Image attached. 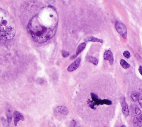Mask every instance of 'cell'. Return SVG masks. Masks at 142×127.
Here are the masks:
<instances>
[{"label":"cell","instance_id":"obj_13","mask_svg":"<svg viewBox=\"0 0 142 127\" xmlns=\"http://www.w3.org/2000/svg\"><path fill=\"white\" fill-rule=\"evenodd\" d=\"M87 60L92 64H93L94 65H97L98 64V59L93 56H88L87 58Z\"/></svg>","mask_w":142,"mask_h":127},{"label":"cell","instance_id":"obj_26","mask_svg":"<svg viewBox=\"0 0 142 127\" xmlns=\"http://www.w3.org/2000/svg\"><path fill=\"white\" fill-rule=\"evenodd\" d=\"M50 1H54V0H50Z\"/></svg>","mask_w":142,"mask_h":127},{"label":"cell","instance_id":"obj_15","mask_svg":"<svg viewBox=\"0 0 142 127\" xmlns=\"http://www.w3.org/2000/svg\"><path fill=\"white\" fill-rule=\"evenodd\" d=\"M120 65L124 69H128L131 67V65L129 64H128L126 60H124V59H121L120 60Z\"/></svg>","mask_w":142,"mask_h":127},{"label":"cell","instance_id":"obj_3","mask_svg":"<svg viewBox=\"0 0 142 127\" xmlns=\"http://www.w3.org/2000/svg\"><path fill=\"white\" fill-rule=\"evenodd\" d=\"M91 97H92V101H88V104L90 107L94 109L95 106H98V105H111L112 104V102L108 99H103L101 100L99 99L98 97L94 94L91 93Z\"/></svg>","mask_w":142,"mask_h":127},{"label":"cell","instance_id":"obj_21","mask_svg":"<svg viewBox=\"0 0 142 127\" xmlns=\"http://www.w3.org/2000/svg\"><path fill=\"white\" fill-rule=\"evenodd\" d=\"M138 103L139 104H140V106L141 107V108H142V96L140 95V97H139V100H138Z\"/></svg>","mask_w":142,"mask_h":127},{"label":"cell","instance_id":"obj_22","mask_svg":"<svg viewBox=\"0 0 142 127\" xmlns=\"http://www.w3.org/2000/svg\"><path fill=\"white\" fill-rule=\"evenodd\" d=\"M75 125H76V123H75V120H73L72 122H71L70 126L71 127H75Z\"/></svg>","mask_w":142,"mask_h":127},{"label":"cell","instance_id":"obj_25","mask_svg":"<svg viewBox=\"0 0 142 127\" xmlns=\"http://www.w3.org/2000/svg\"><path fill=\"white\" fill-rule=\"evenodd\" d=\"M118 127H126V125H122L121 126H118Z\"/></svg>","mask_w":142,"mask_h":127},{"label":"cell","instance_id":"obj_6","mask_svg":"<svg viewBox=\"0 0 142 127\" xmlns=\"http://www.w3.org/2000/svg\"><path fill=\"white\" fill-rule=\"evenodd\" d=\"M13 120H14V125L16 126L17 125L18 123H19V121L25 120V117L19 111H14V112H13Z\"/></svg>","mask_w":142,"mask_h":127},{"label":"cell","instance_id":"obj_20","mask_svg":"<svg viewBox=\"0 0 142 127\" xmlns=\"http://www.w3.org/2000/svg\"><path fill=\"white\" fill-rule=\"evenodd\" d=\"M135 58H136V59L138 60H139V61H140V62H141V61H142V58H141V57H140V56L139 55V54H135Z\"/></svg>","mask_w":142,"mask_h":127},{"label":"cell","instance_id":"obj_8","mask_svg":"<svg viewBox=\"0 0 142 127\" xmlns=\"http://www.w3.org/2000/svg\"><path fill=\"white\" fill-rule=\"evenodd\" d=\"M103 58L104 60L108 61L109 64L112 65L114 63V56L112 52L109 50H106L103 55Z\"/></svg>","mask_w":142,"mask_h":127},{"label":"cell","instance_id":"obj_23","mask_svg":"<svg viewBox=\"0 0 142 127\" xmlns=\"http://www.w3.org/2000/svg\"><path fill=\"white\" fill-rule=\"evenodd\" d=\"M138 71L140 75L142 76V66H140L138 68Z\"/></svg>","mask_w":142,"mask_h":127},{"label":"cell","instance_id":"obj_5","mask_svg":"<svg viewBox=\"0 0 142 127\" xmlns=\"http://www.w3.org/2000/svg\"><path fill=\"white\" fill-rule=\"evenodd\" d=\"M55 113L56 114L61 115H67L69 114L68 109L65 106H58L55 109Z\"/></svg>","mask_w":142,"mask_h":127},{"label":"cell","instance_id":"obj_24","mask_svg":"<svg viewBox=\"0 0 142 127\" xmlns=\"http://www.w3.org/2000/svg\"><path fill=\"white\" fill-rule=\"evenodd\" d=\"M138 117H139L140 118V119L142 120V113L140 114V115H138Z\"/></svg>","mask_w":142,"mask_h":127},{"label":"cell","instance_id":"obj_7","mask_svg":"<svg viewBox=\"0 0 142 127\" xmlns=\"http://www.w3.org/2000/svg\"><path fill=\"white\" fill-rule=\"evenodd\" d=\"M121 107H122V111L123 115L126 117H127L129 115V107L126 101L125 98H123V99L121 100Z\"/></svg>","mask_w":142,"mask_h":127},{"label":"cell","instance_id":"obj_1","mask_svg":"<svg viewBox=\"0 0 142 127\" xmlns=\"http://www.w3.org/2000/svg\"><path fill=\"white\" fill-rule=\"evenodd\" d=\"M58 16L55 8L47 6L40 10L30 20L28 30L33 40L38 43H44L50 40L56 33Z\"/></svg>","mask_w":142,"mask_h":127},{"label":"cell","instance_id":"obj_11","mask_svg":"<svg viewBox=\"0 0 142 127\" xmlns=\"http://www.w3.org/2000/svg\"><path fill=\"white\" fill-rule=\"evenodd\" d=\"M133 123L135 126L141 127L142 126V120L140 119L139 117H134V119H133Z\"/></svg>","mask_w":142,"mask_h":127},{"label":"cell","instance_id":"obj_14","mask_svg":"<svg viewBox=\"0 0 142 127\" xmlns=\"http://www.w3.org/2000/svg\"><path fill=\"white\" fill-rule=\"evenodd\" d=\"M140 97V94L137 91H133L131 94V99L133 102L138 101Z\"/></svg>","mask_w":142,"mask_h":127},{"label":"cell","instance_id":"obj_4","mask_svg":"<svg viewBox=\"0 0 142 127\" xmlns=\"http://www.w3.org/2000/svg\"><path fill=\"white\" fill-rule=\"evenodd\" d=\"M115 28L117 32L121 35L124 39L127 38V30L126 25L122 22L117 21L115 23Z\"/></svg>","mask_w":142,"mask_h":127},{"label":"cell","instance_id":"obj_27","mask_svg":"<svg viewBox=\"0 0 142 127\" xmlns=\"http://www.w3.org/2000/svg\"><path fill=\"white\" fill-rule=\"evenodd\" d=\"M104 127H105V126H104Z\"/></svg>","mask_w":142,"mask_h":127},{"label":"cell","instance_id":"obj_16","mask_svg":"<svg viewBox=\"0 0 142 127\" xmlns=\"http://www.w3.org/2000/svg\"><path fill=\"white\" fill-rule=\"evenodd\" d=\"M7 117V121L8 122V123L10 124V123L12 121V114H11V113H8L6 115Z\"/></svg>","mask_w":142,"mask_h":127},{"label":"cell","instance_id":"obj_9","mask_svg":"<svg viewBox=\"0 0 142 127\" xmlns=\"http://www.w3.org/2000/svg\"><path fill=\"white\" fill-rule=\"evenodd\" d=\"M81 62V59L80 58H77L76 60H75L73 63L71 64L67 68V70L69 72H72L75 70L80 65Z\"/></svg>","mask_w":142,"mask_h":127},{"label":"cell","instance_id":"obj_2","mask_svg":"<svg viewBox=\"0 0 142 127\" xmlns=\"http://www.w3.org/2000/svg\"><path fill=\"white\" fill-rule=\"evenodd\" d=\"M16 34V24L12 17L0 8V44L11 40Z\"/></svg>","mask_w":142,"mask_h":127},{"label":"cell","instance_id":"obj_19","mask_svg":"<svg viewBox=\"0 0 142 127\" xmlns=\"http://www.w3.org/2000/svg\"><path fill=\"white\" fill-rule=\"evenodd\" d=\"M135 113L137 115H140V114L141 113V111L140 110V109L138 107H135Z\"/></svg>","mask_w":142,"mask_h":127},{"label":"cell","instance_id":"obj_10","mask_svg":"<svg viewBox=\"0 0 142 127\" xmlns=\"http://www.w3.org/2000/svg\"><path fill=\"white\" fill-rule=\"evenodd\" d=\"M86 47V43L85 42H82L81 43H80L76 50L75 57L78 56L80 54H81V52L84 50V49H85Z\"/></svg>","mask_w":142,"mask_h":127},{"label":"cell","instance_id":"obj_18","mask_svg":"<svg viewBox=\"0 0 142 127\" xmlns=\"http://www.w3.org/2000/svg\"><path fill=\"white\" fill-rule=\"evenodd\" d=\"M62 55L64 58H67V57L69 55V52L66 51H63L62 52Z\"/></svg>","mask_w":142,"mask_h":127},{"label":"cell","instance_id":"obj_17","mask_svg":"<svg viewBox=\"0 0 142 127\" xmlns=\"http://www.w3.org/2000/svg\"><path fill=\"white\" fill-rule=\"evenodd\" d=\"M123 56L125 57L127 59H129V58H131V54H130V52L129 51H128L127 50H126V51H124L123 52Z\"/></svg>","mask_w":142,"mask_h":127},{"label":"cell","instance_id":"obj_12","mask_svg":"<svg viewBox=\"0 0 142 127\" xmlns=\"http://www.w3.org/2000/svg\"><path fill=\"white\" fill-rule=\"evenodd\" d=\"M86 40L88 42H99V43H103V40L102 39L100 38H98L97 37H93V36H91V37H88L86 39Z\"/></svg>","mask_w":142,"mask_h":127}]
</instances>
